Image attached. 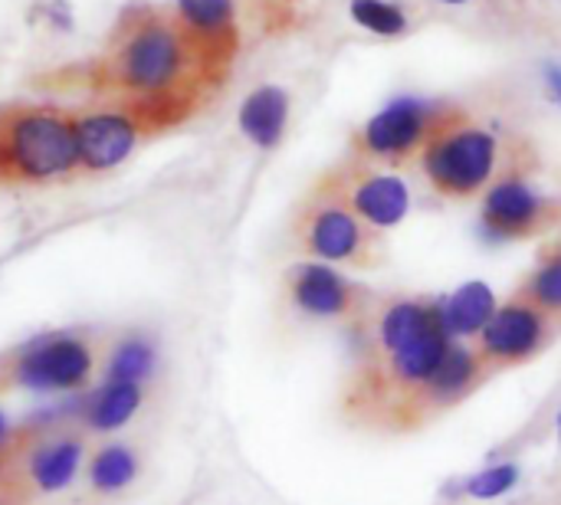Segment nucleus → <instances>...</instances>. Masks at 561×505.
<instances>
[{
    "label": "nucleus",
    "mask_w": 561,
    "mask_h": 505,
    "mask_svg": "<svg viewBox=\"0 0 561 505\" xmlns=\"http://www.w3.org/2000/svg\"><path fill=\"white\" fill-rule=\"evenodd\" d=\"M286 296L296 312L325 322L355 319L365 306L362 289L329 263H296L286 273Z\"/></svg>",
    "instance_id": "obj_11"
},
{
    "label": "nucleus",
    "mask_w": 561,
    "mask_h": 505,
    "mask_svg": "<svg viewBox=\"0 0 561 505\" xmlns=\"http://www.w3.org/2000/svg\"><path fill=\"white\" fill-rule=\"evenodd\" d=\"M299 243L319 263H368L371 237L365 223L339 200L312 204L299 223Z\"/></svg>",
    "instance_id": "obj_10"
},
{
    "label": "nucleus",
    "mask_w": 561,
    "mask_h": 505,
    "mask_svg": "<svg viewBox=\"0 0 561 505\" xmlns=\"http://www.w3.org/2000/svg\"><path fill=\"white\" fill-rule=\"evenodd\" d=\"M500 145L493 131L477 125H447L424 148V174L447 197L483 191L496 171Z\"/></svg>",
    "instance_id": "obj_6"
},
{
    "label": "nucleus",
    "mask_w": 561,
    "mask_h": 505,
    "mask_svg": "<svg viewBox=\"0 0 561 505\" xmlns=\"http://www.w3.org/2000/svg\"><path fill=\"white\" fill-rule=\"evenodd\" d=\"M138 470H141V457L125 440H108L99 450H92L85 460L89 490H92V496H102V500L125 493L138 480Z\"/></svg>",
    "instance_id": "obj_19"
},
{
    "label": "nucleus",
    "mask_w": 561,
    "mask_h": 505,
    "mask_svg": "<svg viewBox=\"0 0 561 505\" xmlns=\"http://www.w3.org/2000/svg\"><path fill=\"white\" fill-rule=\"evenodd\" d=\"M174 16L204 56L224 69L233 56V0H174Z\"/></svg>",
    "instance_id": "obj_14"
},
{
    "label": "nucleus",
    "mask_w": 561,
    "mask_h": 505,
    "mask_svg": "<svg viewBox=\"0 0 561 505\" xmlns=\"http://www.w3.org/2000/svg\"><path fill=\"white\" fill-rule=\"evenodd\" d=\"M552 338V319L519 296L496 309L486 329L477 335V352L486 368H510L536 358Z\"/></svg>",
    "instance_id": "obj_9"
},
{
    "label": "nucleus",
    "mask_w": 561,
    "mask_h": 505,
    "mask_svg": "<svg viewBox=\"0 0 561 505\" xmlns=\"http://www.w3.org/2000/svg\"><path fill=\"white\" fill-rule=\"evenodd\" d=\"M79 171L76 112L59 105L0 108V187H36Z\"/></svg>",
    "instance_id": "obj_3"
},
{
    "label": "nucleus",
    "mask_w": 561,
    "mask_h": 505,
    "mask_svg": "<svg viewBox=\"0 0 561 505\" xmlns=\"http://www.w3.org/2000/svg\"><path fill=\"white\" fill-rule=\"evenodd\" d=\"M85 460V431L72 421L16 431L0 454V505H30L69 490Z\"/></svg>",
    "instance_id": "obj_4"
},
{
    "label": "nucleus",
    "mask_w": 561,
    "mask_h": 505,
    "mask_svg": "<svg viewBox=\"0 0 561 505\" xmlns=\"http://www.w3.org/2000/svg\"><path fill=\"white\" fill-rule=\"evenodd\" d=\"M549 220V200L523 177H503L496 181L486 197H483V233L493 243H506V240H523L533 237L536 230H542V223Z\"/></svg>",
    "instance_id": "obj_12"
},
{
    "label": "nucleus",
    "mask_w": 561,
    "mask_h": 505,
    "mask_svg": "<svg viewBox=\"0 0 561 505\" xmlns=\"http://www.w3.org/2000/svg\"><path fill=\"white\" fill-rule=\"evenodd\" d=\"M447 128V108L421 95H398L362 128V148L378 161H404Z\"/></svg>",
    "instance_id": "obj_7"
},
{
    "label": "nucleus",
    "mask_w": 561,
    "mask_h": 505,
    "mask_svg": "<svg viewBox=\"0 0 561 505\" xmlns=\"http://www.w3.org/2000/svg\"><path fill=\"white\" fill-rule=\"evenodd\" d=\"M99 345L85 332H46L0 352V391L66 394L92 381Z\"/></svg>",
    "instance_id": "obj_5"
},
{
    "label": "nucleus",
    "mask_w": 561,
    "mask_h": 505,
    "mask_svg": "<svg viewBox=\"0 0 561 505\" xmlns=\"http://www.w3.org/2000/svg\"><path fill=\"white\" fill-rule=\"evenodd\" d=\"M519 299L536 306L552 322L561 319V246L549 250L519 289Z\"/></svg>",
    "instance_id": "obj_21"
},
{
    "label": "nucleus",
    "mask_w": 561,
    "mask_h": 505,
    "mask_svg": "<svg viewBox=\"0 0 561 505\" xmlns=\"http://www.w3.org/2000/svg\"><path fill=\"white\" fill-rule=\"evenodd\" d=\"M365 345L368 391L404 401V411H421V394L454 338L440 322L437 302L394 299L375 315Z\"/></svg>",
    "instance_id": "obj_2"
},
{
    "label": "nucleus",
    "mask_w": 561,
    "mask_h": 505,
    "mask_svg": "<svg viewBox=\"0 0 561 505\" xmlns=\"http://www.w3.org/2000/svg\"><path fill=\"white\" fill-rule=\"evenodd\" d=\"M217 72L220 66L204 56L174 13L131 7L118 20L108 49L92 66L89 82L108 105H125L141 115L154 135L181 125Z\"/></svg>",
    "instance_id": "obj_1"
},
{
    "label": "nucleus",
    "mask_w": 561,
    "mask_h": 505,
    "mask_svg": "<svg viewBox=\"0 0 561 505\" xmlns=\"http://www.w3.org/2000/svg\"><path fill=\"white\" fill-rule=\"evenodd\" d=\"M145 401V385H131V381H102L72 414V424L79 431H92V434H112L122 431Z\"/></svg>",
    "instance_id": "obj_16"
},
{
    "label": "nucleus",
    "mask_w": 561,
    "mask_h": 505,
    "mask_svg": "<svg viewBox=\"0 0 561 505\" xmlns=\"http://www.w3.org/2000/svg\"><path fill=\"white\" fill-rule=\"evenodd\" d=\"M10 437H13V431H10V424H7V417L0 414V454L7 450V444H10Z\"/></svg>",
    "instance_id": "obj_25"
},
{
    "label": "nucleus",
    "mask_w": 561,
    "mask_h": 505,
    "mask_svg": "<svg viewBox=\"0 0 561 505\" xmlns=\"http://www.w3.org/2000/svg\"><path fill=\"white\" fill-rule=\"evenodd\" d=\"M542 89H546L549 102H556V105L561 108V62L559 59H552V62H546V66H542Z\"/></svg>",
    "instance_id": "obj_24"
},
{
    "label": "nucleus",
    "mask_w": 561,
    "mask_h": 505,
    "mask_svg": "<svg viewBox=\"0 0 561 505\" xmlns=\"http://www.w3.org/2000/svg\"><path fill=\"white\" fill-rule=\"evenodd\" d=\"M516 483H519V467H516V463H496V467H486L483 473L470 477L463 490H467V496H473V500H500V496H506Z\"/></svg>",
    "instance_id": "obj_23"
},
{
    "label": "nucleus",
    "mask_w": 561,
    "mask_h": 505,
    "mask_svg": "<svg viewBox=\"0 0 561 505\" xmlns=\"http://www.w3.org/2000/svg\"><path fill=\"white\" fill-rule=\"evenodd\" d=\"M486 375H490V368L480 358V352L454 342L421 394V411H447V408L460 404L467 394H473L483 385Z\"/></svg>",
    "instance_id": "obj_15"
},
{
    "label": "nucleus",
    "mask_w": 561,
    "mask_h": 505,
    "mask_svg": "<svg viewBox=\"0 0 561 505\" xmlns=\"http://www.w3.org/2000/svg\"><path fill=\"white\" fill-rule=\"evenodd\" d=\"M345 207L362 223H368L375 230H388V227H398L408 217V210H411V187L398 174H362L348 187Z\"/></svg>",
    "instance_id": "obj_13"
},
{
    "label": "nucleus",
    "mask_w": 561,
    "mask_h": 505,
    "mask_svg": "<svg viewBox=\"0 0 561 505\" xmlns=\"http://www.w3.org/2000/svg\"><path fill=\"white\" fill-rule=\"evenodd\" d=\"M440 3H447V7H457V3H470V0H440Z\"/></svg>",
    "instance_id": "obj_26"
},
{
    "label": "nucleus",
    "mask_w": 561,
    "mask_h": 505,
    "mask_svg": "<svg viewBox=\"0 0 561 505\" xmlns=\"http://www.w3.org/2000/svg\"><path fill=\"white\" fill-rule=\"evenodd\" d=\"M559 437H561V414H559Z\"/></svg>",
    "instance_id": "obj_27"
},
{
    "label": "nucleus",
    "mask_w": 561,
    "mask_h": 505,
    "mask_svg": "<svg viewBox=\"0 0 561 505\" xmlns=\"http://www.w3.org/2000/svg\"><path fill=\"white\" fill-rule=\"evenodd\" d=\"M148 125L125 105H102L76 112V141H79V171L102 174L118 168L138 145L148 138Z\"/></svg>",
    "instance_id": "obj_8"
},
{
    "label": "nucleus",
    "mask_w": 561,
    "mask_h": 505,
    "mask_svg": "<svg viewBox=\"0 0 561 505\" xmlns=\"http://www.w3.org/2000/svg\"><path fill=\"white\" fill-rule=\"evenodd\" d=\"M158 365V348L148 335H125L105 355V381L148 385Z\"/></svg>",
    "instance_id": "obj_20"
},
{
    "label": "nucleus",
    "mask_w": 561,
    "mask_h": 505,
    "mask_svg": "<svg viewBox=\"0 0 561 505\" xmlns=\"http://www.w3.org/2000/svg\"><path fill=\"white\" fill-rule=\"evenodd\" d=\"M348 13L362 30L378 36H401L408 30V13L394 0H352Z\"/></svg>",
    "instance_id": "obj_22"
},
{
    "label": "nucleus",
    "mask_w": 561,
    "mask_h": 505,
    "mask_svg": "<svg viewBox=\"0 0 561 505\" xmlns=\"http://www.w3.org/2000/svg\"><path fill=\"white\" fill-rule=\"evenodd\" d=\"M496 309H500V302H496L493 289L483 286V283H467L454 296L437 302L440 322H444V329H447V335L454 342L480 335L486 329V322L496 315Z\"/></svg>",
    "instance_id": "obj_18"
},
{
    "label": "nucleus",
    "mask_w": 561,
    "mask_h": 505,
    "mask_svg": "<svg viewBox=\"0 0 561 505\" xmlns=\"http://www.w3.org/2000/svg\"><path fill=\"white\" fill-rule=\"evenodd\" d=\"M240 131L260 151H273L289 128V92L283 85H260L240 105Z\"/></svg>",
    "instance_id": "obj_17"
}]
</instances>
